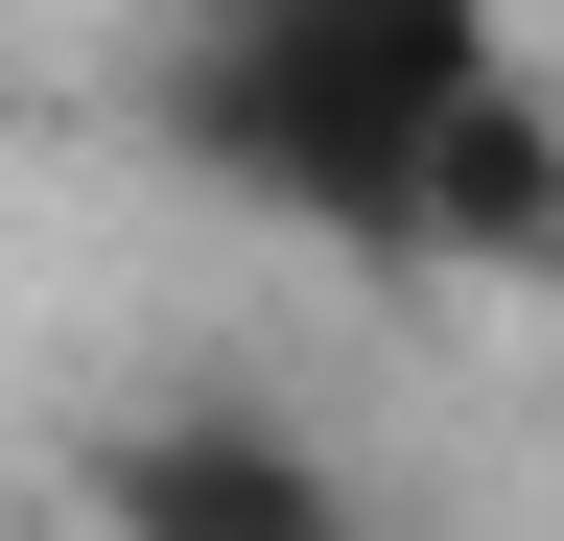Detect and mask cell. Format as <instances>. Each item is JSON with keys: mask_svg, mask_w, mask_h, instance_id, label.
Returning a JSON list of instances; mask_svg holds the SVG:
<instances>
[{"mask_svg": "<svg viewBox=\"0 0 564 541\" xmlns=\"http://www.w3.org/2000/svg\"><path fill=\"white\" fill-rule=\"evenodd\" d=\"M165 142L329 236H541L564 213V142L494 47V0H212L165 72Z\"/></svg>", "mask_w": 564, "mask_h": 541, "instance_id": "obj_1", "label": "cell"}, {"mask_svg": "<svg viewBox=\"0 0 564 541\" xmlns=\"http://www.w3.org/2000/svg\"><path fill=\"white\" fill-rule=\"evenodd\" d=\"M118 541H352V495L282 424H141L118 447Z\"/></svg>", "mask_w": 564, "mask_h": 541, "instance_id": "obj_2", "label": "cell"}]
</instances>
